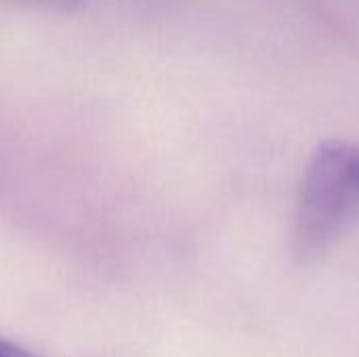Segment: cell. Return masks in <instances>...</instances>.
Returning <instances> with one entry per match:
<instances>
[{
	"label": "cell",
	"instance_id": "obj_1",
	"mask_svg": "<svg viewBox=\"0 0 359 357\" xmlns=\"http://www.w3.org/2000/svg\"><path fill=\"white\" fill-rule=\"evenodd\" d=\"M359 223V143L324 141L305 166L290 248L299 263L326 257Z\"/></svg>",
	"mask_w": 359,
	"mask_h": 357
},
{
	"label": "cell",
	"instance_id": "obj_2",
	"mask_svg": "<svg viewBox=\"0 0 359 357\" xmlns=\"http://www.w3.org/2000/svg\"><path fill=\"white\" fill-rule=\"evenodd\" d=\"M11 2L23 4V6H29V8H38V11H44V13L67 15V13L78 11L84 0H11Z\"/></svg>",
	"mask_w": 359,
	"mask_h": 357
},
{
	"label": "cell",
	"instance_id": "obj_3",
	"mask_svg": "<svg viewBox=\"0 0 359 357\" xmlns=\"http://www.w3.org/2000/svg\"><path fill=\"white\" fill-rule=\"evenodd\" d=\"M0 357H36L34 353H29L27 349L11 343V341H4L0 339Z\"/></svg>",
	"mask_w": 359,
	"mask_h": 357
}]
</instances>
